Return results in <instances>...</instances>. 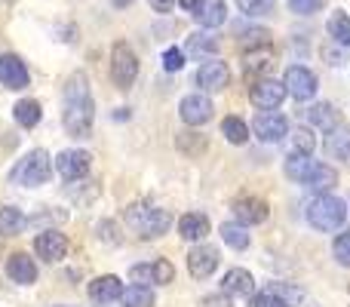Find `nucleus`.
Returning <instances> with one entry per match:
<instances>
[{"label": "nucleus", "instance_id": "3", "mask_svg": "<svg viewBox=\"0 0 350 307\" xmlns=\"http://www.w3.org/2000/svg\"><path fill=\"white\" fill-rule=\"evenodd\" d=\"M308 222L323 234H332L347 222V206L335 193H317L308 203Z\"/></svg>", "mask_w": 350, "mask_h": 307}, {"label": "nucleus", "instance_id": "7", "mask_svg": "<svg viewBox=\"0 0 350 307\" xmlns=\"http://www.w3.org/2000/svg\"><path fill=\"white\" fill-rule=\"evenodd\" d=\"M249 102H252L258 111H273L286 102V86L280 83V80L261 77V80H255L252 90H249Z\"/></svg>", "mask_w": 350, "mask_h": 307}, {"label": "nucleus", "instance_id": "43", "mask_svg": "<svg viewBox=\"0 0 350 307\" xmlns=\"http://www.w3.org/2000/svg\"><path fill=\"white\" fill-rule=\"evenodd\" d=\"M178 3V0H151V6H154V12H170L172 6Z\"/></svg>", "mask_w": 350, "mask_h": 307}, {"label": "nucleus", "instance_id": "20", "mask_svg": "<svg viewBox=\"0 0 350 307\" xmlns=\"http://www.w3.org/2000/svg\"><path fill=\"white\" fill-rule=\"evenodd\" d=\"M123 295V283L117 277H96L90 283V298L96 304H111V302H117V298Z\"/></svg>", "mask_w": 350, "mask_h": 307}, {"label": "nucleus", "instance_id": "13", "mask_svg": "<svg viewBox=\"0 0 350 307\" xmlns=\"http://www.w3.org/2000/svg\"><path fill=\"white\" fill-rule=\"evenodd\" d=\"M178 114H181V120H185L187 126H203V123L212 117V102L206 96H200V92H193V96L181 98Z\"/></svg>", "mask_w": 350, "mask_h": 307}, {"label": "nucleus", "instance_id": "8", "mask_svg": "<svg viewBox=\"0 0 350 307\" xmlns=\"http://www.w3.org/2000/svg\"><path fill=\"white\" fill-rule=\"evenodd\" d=\"M252 133L261 142H280L289 133V120L283 114H277V111H258L252 120Z\"/></svg>", "mask_w": 350, "mask_h": 307}, {"label": "nucleus", "instance_id": "1", "mask_svg": "<svg viewBox=\"0 0 350 307\" xmlns=\"http://www.w3.org/2000/svg\"><path fill=\"white\" fill-rule=\"evenodd\" d=\"M62 123H65V133L71 139H86L92 133V120H96V102H92L90 92V80L83 71H74L65 80V90H62Z\"/></svg>", "mask_w": 350, "mask_h": 307}, {"label": "nucleus", "instance_id": "24", "mask_svg": "<svg viewBox=\"0 0 350 307\" xmlns=\"http://www.w3.org/2000/svg\"><path fill=\"white\" fill-rule=\"evenodd\" d=\"M120 302L123 307H154V289L151 286H139V283H133V286H126L123 289V295H120Z\"/></svg>", "mask_w": 350, "mask_h": 307}, {"label": "nucleus", "instance_id": "26", "mask_svg": "<svg viewBox=\"0 0 350 307\" xmlns=\"http://www.w3.org/2000/svg\"><path fill=\"white\" fill-rule=\"evenodd\" d=\"M221 240L228 243L230 249H237V252L249 249V230H246V224H240V222H224V224H221Z\"/></svg>", "mask_w": 350, "mask_h": 307}, {"label": "nucleus", "instance_id": "31", "mask_svg": "<svg viewBox=\"0 0 350 307\" xmlns=\"http://www.w3.org/2000/svg\"><path fill=\"white\" fill-rule=\"evenodd\" d=\"M289 142H292V148H295V154H314V148H317L314 129H308V126L292 129V133H289Z\"/></svg>", "mask_w": 350, "mask_h": 307}, {"label": "nucleus", "instance_id": "6", "mask_svg": "<svg viewBox=\"0 0 350 307\" xmlns=\"http://www.w3.org/2000/svg\"><path fill=\"white\" fill-rule=\"evenodd\" d=\"M283 86H286V96H292L295 102H310L317 96V74L304 65H292L286 68Z\"/></svg>", "mask_w": 350, "mask_h": 307}, {"label": "nucleus", "instance_id": "10", "mask_svg": "<svg viewBox=\"0 0 350 307\" xmlns=\"http://www.w3.org/2000/svg\"><path fill=\"white\" fill-rule=\"evenodd\" d=\"M218 261H221L218 249L215 246H206V243H203V246H193L191 249V255H187V271H191L193 280H206V277H212V273H215Z\"/></svg>", "mask_w": 350, "mask_h": 307}, {"label": "nucleus", "instance_id": "14", "mask_svg": "<svg viewBox=\"0 0 350 307\" xmlns=\"http://www.w3.org/2000/svg\"><path fill=\"white\" fill-rule=\"evenodd\" d=\"M28 68H25V62L18 59V55L6 53L0 55V83L6 86V90H25L28 86Z\"/></svg>", "mask_w": 350, "mask_h": 307}, {"label": "nucleus", "instance_id": "35", "mask_svg": "<svg viewBox=\"0 0 350 307\" xmlns=\"http://www.w3.org/2000/svg\"><path fill=\"white\" fill-rule=\"evenodd\" d=\"M332 252H335V261H338L341 267H350V230H347V234L335 237Z\"/></svg>", "mask_w": 350, "mask_h": 307}, {"label": "nucleus", "instance_id": "16", "mask_svg": "<svg viewBox=\"0 0 350 307\" xmlns=\"http://www.w3.org/2000/svg\"><path fill=\"white\" fill-rule=\"evenodd\" d=\"M6 273H10V280L12 283H18V286L37 283V265H34V258L25 255V252L10 255V261H6Z\"/></svg>", "mask_w": 350, "mask_h": 307}, {"label": "nucleus", "instance_id": "25", "mask_svg": "<svg viewBox=\"0 0 350 307\" xmlns=\"http://www.w3.org/2000/svg\"><path fill=\"white\" fill-rule=\"evenodd\" d=\"M326 28H329V37H332L335 43H341V46H350V16H347L345 10H335L332 16H329Z\"/></svg>", "mask_w": 350, "mask_h": 307}, {"label": "nucleus", "instance_id": "45", "mask_svg": "<svg viewBox=\"0 0 350 307\" xmlns=\"http://www.w3.org/2000/svg\"><path fill=\"white\" fill-rule=\"evenodd\" d=\"M111 3H114V6H120V10H123V6H129V3H133V0H111Z\"/></svg>", "mask_w": 350, "mask_h": 307}, {"label": "nucleus", "instance_id": "42", "mask_svg": "<svg viewBox=\"0 0 350 307\" xmlns=\"http://www.w3.org/2000/svg\"><path fill=\"white\" fill-rule=\"evenodd\" d=\"M203 307H230V295H206L203 298Z\"/></svg>", "mask_w": 350, "mask_h": 307}, {"label": "nucleus", "instance_id": "44", "mask_svg": "<svg viewBox=\"0 0 350 307\" xmlns=\"http://www.w3.org/2000/svg\"><path fill=\"white\" fill-rule=\"evenodd\" d=\"M178 3H181V10L193 12V6H197V3H200V0H178Z\"/></svg>", "mask_w": 350, "mask_h": 307}, {"label": "nucleus", "instance_id": "32", "mask_svg": "<svg viewBox=\"0 0 350 307\" xmlns=\"http://www.w3.org/2000/svg\"><path fill=\"white\" fill-rule=\"evenodd\" d=\"M326 148H329V154H338L341 160H350V133L347 129H332Z\"/></svg>", "mask_w": 350, "mask_h": 307}, {"label": "nucleus", "instance_id": "34", "mask_svg": "<svg viewBox=\"0 0 350 307\" xmlns=\"http://www.w3.org/2000/svg\"><path fill=\"white\" fill-rule=\"evenodd\" d=\"M267 43H271V34L261 31V28H252V31H246V34L240 37V46L246 49V53H252V49H265Z\"/></svg>", "mask_w": 350, "mask_h": 307}, {"label": "nucleus", "instance_id": "30", "mask_svg": "<svg viewBox=\"0 0 350 307\" xmlns=\"http://www.w3.org/2000/svg\"><path fill=\"white\" fill-rule=\"evenodd\" d=\"M175 145H178V151H181V154H187V157H200V154H206L209 142H206V135H200V133H181Z\"/></svg>", "mask_w": 350, "mask_h": 307}, {"label": "nucleus", "instance_id": "29", "mask_svg": "<svg viewBox=\"0 0 350 307\" xmlns=\"http://www.w3.org/2000/svg\"><path fill=\"white\" fill-rule=\"evenodd\" d=\"M187 53L197 55V59H206V55H215L218 53V40L209 34H191L187 37Z\"/></svg>", "mask_w": 350, "mask_h": 307}, {"label": "nucleus", "instance_id": "28", "mask_svg": "<svg viewBox=\"0 0 350 307\" xmlns=\"http://www.w3.org/2000/svg\"><path fill=\"white\" fill-rule=\"evenodd\" d=\"M221 135L230 142V145H246L249 142V126L240 120V117H224L221 120Z\"/></svg>", "mask_w": 350, "mask_h": 307}, {"label": "nucleus", "instance_id": "40", "mask_svg": "<svg viewBox=\"0 0 350 307\" xmlns=\"http://www.w3.org/2000/svg\"><path fill=\"white\" fill-rule=\"evenodd\" d=\"M163 68L166 71H181V68H185V53H181L178 46H170L163 53Z\"/></svg>", "mask_w": 350, "mask_h": 307}, {"label": "nucleus", "instance_id": "4", "mask_svg": "<svg viewBox=\"0 0 350 307\" xmlns=\"http://www.w3.org/2000/svg\"><path fill=\"white\" fill-rule=\"evenodd\" d=\"M49 175H53V160H49L46 151L37 148V151L25 154L22 160L16 163V169L10 172V178L22 187H40V185L49 181Z\"/></svg>", "mask_w": 350, "mask_h": 307}, {"label": "nucleus", "instance_id": "39", "mask_svg": "<svg viewBox=\"0 0 350 307\" xmlns=\"http://www.w3.org/2000/svg\"><path fill=\"white\" fill-rule=\"evenodd\" d=\"M129 277H133V283H139V286H151L154 283V265H135V267H129Z\"/></svg>", "mask_w": 350, "mask_h": 307}, {"label": "nucleus", "instance_id": "2", "mask_svg": "<svg viewBox=\"0 0 350 307\" xmlns=\"http://www.w3.org/2000/svg\"><path fill=\"white\" fill-rule=\"evenodd\" d=\"M126 224L142 237V240H154V237H163L172 224L170 209H160V206H148V203H133L126 209Z\"/></svg>", "mask_w": 350, "mask_h": 307}, {"label": "nucleus", "instance_id": "11", "mask_svg": "<svg viewBox=\"0 0 350 307\" xmlns=\"http://www.w3.org/2000/svg\"><path fill=\"white\" fill-rule=\"evenodd\" d=\"M34 252L40 255L43 261H62L68 255V237L62 230H43L34 240Z\"/></svg>", "mask_w": 350, "mask_h": 307}, {"label": "nucleus", "instance_id": "41", "mask_svg": "<svg viewBox=\"0 0 350 307\" xmlns=\"http://www.w3.org/2000/svg\"><path fill=\"white\" fill-rule=\"evenodd\" d=\"M323 6V0H289V10L298 12V16H314Z\"/></svg>", "mask_w": 350, "mask_h": 307}, {"label": "nucleus", "instance_id": "19", "mask_svg": "<svg viewBox=\"0 0 350 307\" xmlns=\"http://www.w3.org/2000/svg\"><path fill=\"white\" fill-rule=\"evenodd\" d=\"M317 169H320V163L314 160V154H292L289 160H286V175H289L292 181H298V185H310Z\"/></svg>", "mask_w": 350, "mask_h": 307}, {"label": "nucleus", "instance_id": "17", "mask_svg": "<svg viewBox=\"0 0 350 307\" xmlns=\"http://www.w3.org/2000/svg\"><path fill=\"white\" fill-rule=\"evenodd\" d=\"M267 203L261 197H243V200H237L234 203V215H237V222L240 224H261L267 218Z\"/></svg>", "mask_w": 350, "mask_h": 307}, {"label": "nucleus", "instance_id": "38", "mask_svg": "<svg viewBox=\"0 0 350 307\" xmlns=\"http://www.w3.org/2000/svg\"><path fill=\"white\" fill-rule=\"evenodd\" d=\"M172 277H175V267L170 265L166 258H157L154 261V283L157 286H166V283H172Z\"/></svg>", "mask_w": 350, "mask_h": 307}, {"label": "nucleus", "instance_id": "36", "mask_svg": "<svg viewBox=\"0 0 350 307\" xmlns=\"http://www.w3.org/2000/svg\"><path fill=\"white\" fill-rule=\"evenodd\" d=\"M237 6L246 16H267L273 10V0H237Z\"/></svg>", "mask_w": 350, "mask_h": 307}, {"label": "nucleus", "instance_id": "22", "mask_svg": "<svg viewBox=\"0 0 350 307\" xmlns=\"http://www.w3.org/2000/svg\"><path fill=\"white\" fill-rule=\"evenodd\" d=\"M308 120L314 123L317 129H323V133H332V129L338 126V111H335L329 102H320L308 111Z\"/></svg>", "mask_w": 350, "mask_h": 307}, {"label": "nucleus", "instance_id": "5", "mask_svg": "<svg viewBox=\"0 0 350 307\" xmlns=\"http://www.w3.org/2000/svg\"><path fill=\"white\" fill-rule=\"evenodd\" d=\"M111 77L120 90H129L139 77V55L133 53L126 40H117L114 49H111Z\"/></svg>", "mask_w": 350, "mask_h": 307}, {"label": "nucleus", "instance_id": "21", "mask_svg": "<svg viewBox=\"0 0 350 307\" xmlns=\"http://www.w3.org/2000/svg\"><path fill=\"white\" fill-rule=\"evenodd\" d=\"M178 234L185 240H203L209 234V218L203 212H187V215L178 218Z\"/></svg>", "mask_w": 350, "mask_h": 307}, {"label": "nucleus", "instance_id": "23", "mask_svg": "<svg viewBox=\"0 0 350 307\" xmlns=\"http://www.w3.org/2000/svg\"><path fill=\"white\" fill-rule=\"evenodd\" d=\"M12 117H16V123L18 126H25V129H34L37 123H40V117H43V111H40V102H34V98H22V102L12 108Z\"/></svg>", "mask_w": 350, "mask_h": 307}, {"label": "nucleus", "instance_id": "33", "mask_svg": "<svg viewBox=\"0 0 350 307\" xmlns=\"http://www.w3.org/2000/svg\"><path fill=\"white\" fill-rule=\"evenodd\" d=\"M335 185H338V172H335L332 166H326V163H320V169H317V175L310 178L308 187H314V191L326 193L329 187H335Z\"/></svg>", "mask_w": 350, "mask_h": 307}, {"label": "nucleus", "instance_id": "37", "mask_svg": "<svg viewBox=\"0 0 350 307\" xmlns=\"http://www.w3.org/2000/svg\"><path fill=\"white\" fill-rule=\"evenodd\" d=\"M249 307H289V302L286 298H280L277 292H258V295H252L249 298Z\"/></svg>", "mask_w": 350, "mask_h": 307}, {"label": "nucleus", "instance_id": "27", "mask_svg": "<svg viewBox=\"0 0 350 307\" xmlns=\"http://www.w3.org/2000/svg\"><path fill=\"white\" fill-rule=\"evenodd\" d=\"M25 224L28 222H25L22 209H16V206H3V209H0V234L3 237H16Z\"/></svg>", "mask_w": 350, "mask_h": 307}, {"label": "nucleus", "instance_id": "12", "mask_svg": "<svg viewBox=\"0 0 350 307\" xmlns=\"http://www.w3.org/2000/svg\"><path fill=\"white\" fill-rule=\"evenodd\" d=\"M228 83H230V68L224 65V62L209 59V62H203V65H200L197 86H203L206 92H218V90H224Z\"/></svg>", "mask_w": 350, "mask_h": 307}, {"label": "nucleus", "instance_id": "9", "mask_svg": "<svg viewBox=\"0 0 350 307\" xmlns=\"http://www.w3.org/2000/svg\"><path fill=\"white\" fill-rule=\"evenodd\" d=\"M90 160L92 157L86 151L71 148V151H62L55 157V169H59V175L65 181H80V178H86V172H90Z\"/></svg>", "mask_w": 350, "mask_h": 307}, {"label": "nucleus", "instance_id": "18", "mask_svg": "<svg viewBox=\"0 0 350 307\" xmlns=\"http://www.w3.org/2000/svg\"><path fill=\"white\" fill-rule=\"evenodd\" d=\"M193 18L200 28H218L228 18V6H224V0H200L193 6Z\"/></svg>", "mask_w": 350, "mask_h": 307}, {"label": "nucleus", "instance_id": "15", "mask_svg": "<svg viewBox=\"0 0 350 307\" xmlns=\"http://www.w3.org/2000/svg\"><path fill=\"white\" fill-rule=\"evenodd\" d=\"M221 289H224V295H230V298H252L255 295V277L249 271H243V267H234V271H228L224 273V280H221Z\"/></svg>", "mask_w": 350, "mask_h": 307}]
</instances>
